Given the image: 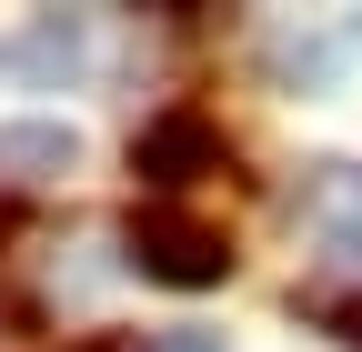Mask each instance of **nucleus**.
Wrapping results in <instances>:
<instances>
[{"label":"nucleus","mask_w":362,"mask_h":352,"mask_svg":"<svg viewBox=\"0 0 362 352\" xmlns=\"http://www.w3.org/2000/svg\"><path fill=\"white\" fill-rule=\"evenodd\" d=\"M121 242H131V262H141L151 282H171V292H211V282H232V232L202 222V211L151 201V211H131Z\"/></svg>","instance_id":"nucleus-1"},{"label":"nucleus","mask_w":362,"mask_h":352,"mask_svg":"<svg viewBox=\"0 0 362 352\" xmlns=\"http://www.w3.org/2000/svg\"><path fill=\"white\" fill-rule=\"evenodd\" d=\"M221 161H232V141H221L211 111H151L141 131H131V171H141L151 192H192V182H211Z\"/></svg>","instance_id":"nucleus-2"},{"label":"nucleus","mask_w":362,"mask_h":352,"mask_svg":"<svg viewBox=\"0 0 362 352\" xmlns=\"http://www.w3.org/2000/svg\"><path fill=\"white\" fill-rule=\"evenodd\" d=\"M81 161V131L71 121H0V171L11 182H51V171Z\"/></svg>","instance_id":"nucleus-3"},{"label":"nucleus","mask_w":362,"mask_h":352,"mask_svg":"<svg viewBox=\"0 0 362 352\" xmlns=\"http://www.w3.org/2000/svg\"><path fill=\"white\" fill-rule=\"evenodd\" d=\"M282 81H302V91H322V81L352 71V30H272V51H262Z\"/></svg>","instance_id":"nucleus-4"},{"label":"nucleus","mask_w":362,"mask_h":352,"mask_svg":"<svg viewBox=\"0 0 362 352\" xmlns=\"http://www.w3.org/2000/svg\"><path fill=\"white\" fill-rule=\"evenodd\" d=\"M0 61H21V71H71V61H81V20H40V30H21Z\"/></svg>","instance_id":"nucleus-5"},{"label":"nucleus","mask_w":362,"mask_h":352,"mask_svg":"<svg viewBox=\"0 0 362 352\" xmlns=\"http://www.w3.org/2000/svg\"><path fill=\"white\" fill-rule=\"evenodd\" d=\"M141 352H221V332H192V322H181V332H161V342H141Z\"/></svg>","instance_id":"nucleus-6"},{"label":"nucleus","mask_w":362,"mask_h":352,"mask_svg":"<svg viewBox=\"0 0 362 352\" xmlns=\"http://www.w3.org/2000/svg\"><path fill=\"white\" fill-rule=\"evenodd\" d=\"M322 332H342V342L362 352V302H332V312H322Z\"/></svg>","instance_id":"nucleus-7"},{"label":"nucleus","mask_w":362,"mask_h":352,"mask_svg":"<svg viewBox=\"0 0 362 352\" xmlns=\"http://www.w3.org/2000/svg\"><path fill=\"white\" fill-rule=\"evenodd\" d=\"M71 352H141V342H121V332H90V342H71Z\"/></svg>","instance_id":"nucleus-8"},{"label":"nucleus","mask_w":362,"mask_h":352,"mask_svg":"<svg viewBox=\"0 0 362 352\" xmlns=\"http://www.w3.org/2000/svg\"><path fill=\"white\" fill-rule=\"evenodd\" d=\"M0 232H11V201H0Z\"/></svg>","instance_id":"nucleus-9"}]
</instances>
